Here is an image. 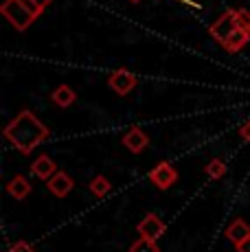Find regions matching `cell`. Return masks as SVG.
Here are the masks:
<instances>
[{
    "mask_svg": "<svg viewBox=\"0 0 250 252\" xmlns=\"http://www.w3.org/2000/svg\"><path fill=\"white\" fill-rule=\"evenodd\" d=\"M248 42H250V33H248V31H244V29H237V31H235L233 35H230L222 46H224L228 53H239L244 46L248 44Z\"/></svg>",
    "mask_w": 250,
    "mask_h": 252,
    "instance_id": "obj_13",
    "label": "cell"
},
{
    "mask_svg": "<svg viewBox=\"0 0 250 252\" xmlns=\"http://www.w3.org/2000/svg\"><path fill=\"white\" fill-rule=\"evenodd\" d=\"M136 84H138V77L134 75V72L125 70V68L112 70V72H110V77H108V86L117 92L119 96L129 94V92L136 88Z\"/></svg>",
    "mask_w": 250,
    "mask_h": 252,
    "instance_id": "obj_4",
    "label": "cell"
},
{
    "mask_svg": "<svg viewBox=\"0 0 250 252\" xmlns=\"http://www.w3.org/2000/svg\"><path fill=\"white\" fill-rule=\"evenodd\" d=\"M235 31H237V9L224 11L222 16L218 18V22L211 24V29H209L211 37H213L215 42H219V44H224Z\"/></svg>",
    "mask_w": 250,
    "mask_h": 252,
    "instance_id": "obj_3",
    "label": "cell"
},
{
    "mask_svg": "<svg viewBox=\"0 0 250 252\" xmlns=\"http://www.w3.org/2000/svg\"><path fill=\"white\" fill-rule=\"evenodd\" d=\"M51 101L57 105V108H70V105L77 101V92L70 88L68 84H60L51 92Z\"/></svg>",
    "mask_w": 250,
    "mask_h": 252,
    "instance_id": "obj_11",
    "label": "cell"
},
{
    "mask_svg": "<svg viewBox=\"0 0 250 252\" xmlns=\"http://www.w3.org/2000/svg\"><path fill=\"white\" fill-rule=\"evenodd\" d=\"M31 2L35 4V7L40 9V11H44V9H46V7H49V4L53 2V0H31Z\"/></svg>",
    "mask_w": 250,
    "mask_h": 252,
    "instance_id": "obj_21",
    "label": "cell"
},
{
    "mask_svg": "<svg viewBox=\"0 0 250 252\" xmlns=\"http://www.w3.org/2000/svg\"><path fill=\"white\" fill-rule=\"evenodd\" d=\"M0 11L13 24V29L18 31H27L37 18L42 16V11L31 2V0H4L0 4Z\"/></svg>",
    "mask_w": 250,
    "mask_h": 252,
    "instance_id": "obj_2",
    "label": "cell"
},
{
    "mask_svg": "<svg viewBox=\"0 0 250 252\" xmlns=\"http://www.w3.org/2000/svg\"><path fill=\"white\" fill-rule=\"evenodd\" d=\"M136 230H138V235L141 237H147V239L158 241L167 232V226H165V221L156 215V213H147V215L141 220V224L136 226Z\"/></svg>",
    "mask_w": 250,
    "mask_h": 252,
    "instance_id": "obj_6",
    "label": "cell"
},
{
    "mask_svg": "<svg viewBox=\"0 0 250 252\" xmlns=\"http://www.w3.org/2000/svg\"><path fill=\"white\" fill-rule=\"evenodd\" d=\"M204 171L211 180H222V178L226 176V162L219 160V158H213V160L204 167Z\"/></svg>",
    "mask_w": 250,
    "mask_h": 252,
    "instance_id": "obj_15",
    "label": "cell"
},
{
    "mask_svg": "<svg viewBox=\"0 0 250 252\" xmlns=\"http://www.w3.org/2000/svg\"><path fill=\"white\" fill-rule=\"evenodd\" d=\"M235 248H237V252H250V237L242 244H235Z\"/></svg>",
    "mask_w": 250,
    "mask_h": 252,
    "instance_id": "obj_20",
    "label": "cell"
},
{
    "mask_svg": "<svg viewBox=\"0 0 250 252\" xmlns=\"http://www.w3.org/2000/svg\"><path fill=\"white\" fill-rule=\"evenodd\" d=\"M2 134L18 152L29 156V154L35 152L37 145H42L49 138V127H46L31 110H22V112L4 127Z\"/></svg>",
    "mask_w": 250,
    "mask_h": 252,
    "instance_id": "obj_1",
    "label": "cell"
},
{
    "mask_svg": "<svg viewBox=\"0 0 250 252\" xmlns=\"http://www.w3.org/2000/svg\"><path fill=\"white\" fill-rule=\"evenodd\" d=\"M224 235L230 244H242V241H246L250 237V224L246 220H242V217H237V220H233L228 224V228L224 230Z\"/></svg>",
    "mask_w": 250,
    "mask_h": 252,
    "instance_id": "obj_10",
    "label": "cell"
},
{
    "mask_svg": "<svg viewBox=\"0 0 250 252\" xmlns=\"http://www.w3.org/2000/svg\"><path fill=\"white\" fill-rule=\"evenodd\" d=\"M46 187H49V191L53 195L62 200V197H66L75 189V180L66 171H57V173H53L51 180H46Z\"/></svg>",
    "mask_w": 250,
    "mask_h": 252,
    "instance_id": "obj_8",
    "label": "cell"
},
{
    "mask_svg": "<svg viewBox=\"0 0 250 252\" xmlns=\"http://www.w3.org/2000/svg\"><path fill=\"white\" fill-rule=\"evenodd\" d=\"M31 173L35 178H40V180L46 182V180L53 178V173H57V164L49 154H42V156H37L35 160L31 162Z\"/></svg>",
    "mask_w": 250,
    "mask_h": 252,
    "instance_id": "obj_9",
    "label": "cell"
},
{
    "mask_svg": "<svg viewBox=\"0 0 250 252\" xmlns=\"http://www.w3.org/2000/svg\"><path fill=\"white\" fill-rule=\"evenodd\" d=\"M129 252H160V248H158V244L154 239L141 237V239H136L129 246Z\"/></svg>",
    "mask_w": 250,
    "mask_h": 252,
    "instance_id": "obj_16",
    "label": "cell"
},
{
    "mask_svg": "<svg viewBox=\"0 0 250 252\" xmlns=\"http://www.w3.org/2000/svg\"><path fill=\"white\" fill-rule=\"evenodd\" d=\"M129 2H141V0H129Z\"/></svg>",
    "mask_w": 250,
    "mask_h": 252,
    "instance_id": "obj_22",
    "label": "cell"
},
{
    "mask_svg": "<svg viewBox=\"0 0 250 252\" xmlns=\"http://www.w3.org/2000/svg\"><path fill=\"white\" fill-rule=\"evenodd\" d=\"M239 136L246 140V143H250V121H246V123L239 127Z\"/></svg>",
    "mask_w": 250,
    "mask_h": 252,
    "instance_id": "obj_19",
    "label": "cell"
},
{
    "mask_svg": "<svg viewBox=\"0 0 250 252\" xmlns=\"http://www.w3.org/2000/svg\"><path fill=\"white\" fill-rule=\"evenodd\" d=\"M121 143H123V147H127L132 154H141L143 149H147V145H150V136H147V132H143L138 125H132V127L123 134Z\"/></svg>",
    "mask_w": 250,
    "mask_h": 252,
    "instance_id": "obj_7",
    "label": "cell"
},
{
    "mask_svg": "<svg viewBox=\"0 0 250 252\" xmlns=\"http://www.w3.org/2000/svg\"><path fill=\"white\" fill-rule=\"evenodd\" d=\"M178 180V171L176 167L171 162H158L156 167L150 171V182L154 184V187H158L160 191H167V189L171 187Z\"/></svg>",
    "mask_w": 250,
    "mask_h": 252,
    "instance_id": "obj_5",
    "label": "cell"
},
{
    "mask_svg": "<svg viewBox=\"0 0 250 252\" xmlns=\"http://www.w3.org/2000/svg\"><path fill=\"white\" fill-rule=\"evenodd\" d=\"M7 193L13 197V200H18V202L27 200L29 193H31V182H29L25 176L11 178V180L7 182Z\"/></svg>",
    "mask_w": 250,
    "mask_h": 252,
    "instance_id": "obj_12",
    "label": "cell"
},
{
    "mask_svg": "<svg viewBox=\"0 0 250 252\" xmlns=\"http://www.w3.org/2000/svg\"><path fill=\"white\" fill-rule=\"evenodd\" d=\"M237 29L250 33V11L248 9H237Z\"/></svg>",
    "mask_w": 250,
    "mask_h": 252,
    "instance_id": "obj_17",
    "label": "cell"
},
{
    "mask_svg": "<svg viewBox=\"0 0 250 252\" xmlns=\"http://www.w3.org/2000/svg\"><path fill=\"white\" fill-rule=\"evenodd\" d=\"M88 189L94 197H105L110 191H112V184H110V180L105 176H94L93 180H90Z\"/></svg>",
    "mask_w": 250,
    "mask_h": 252,
    "instance_id": "obj_14",
    "label": "cell"
},
{
    "mask_svg": "<svg viewBox=\"0 0 250 252\" xmlns=\"http://www.w3.org/2000/svg\"><path fill=\"white\" fill-rule=\"evenodd\" d=\"M9 252H35V248L29 241H16V244H11Z\"/></svg>",
    "mask_w": 250,
    "mask_h": 252,
    "instance_id": "obj_18",
    "label": "cell"
}]
</instances>
